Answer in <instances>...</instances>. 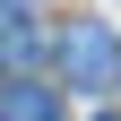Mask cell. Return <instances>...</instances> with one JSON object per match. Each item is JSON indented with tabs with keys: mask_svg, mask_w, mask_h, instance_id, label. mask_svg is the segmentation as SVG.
Masks as SVG:
<instances>
[{
	"mask_svg": "<svg viewBox=\"0 0 121 121\" xmlns=\"http://www.w3.org/2000/svg\"><path fill=\"white\" fill-rule=\"evenodd\" d=\"M112 69H121V43L104 26H69L60 35V78L69 86H112Z\"/></svg>",
	"mask_w": 121,
	"mask_h": 121,
	"instance_id": "6da1fadb",
	"label": "cell"
},
{
	"mask_svg": "<svg viewBox=\"0 0 121 121\" xmlns=\"http://www.w3.org/2000/svg\"><path fill=\"white\" fill-rule=\"evenodd\" d=\"M104 121H121V112H104Z\"/></svg>",
	"mask_w": 121,
	"mask_h": 121,
	"instance_id": "3957f363",
	"label": "cell"
},
{
	"mask_svg": "<svg viewBox=\"0 0 121 121\" xmlns=\"http://www.w3.org/2000/svg\"><path fill=\"white\" fill-rule=\"evenodd\" d=\"M0 121H60V95L35 78H0Z\"/></svg>",
	"mask_w": 121,
	"mask_h": 121,
	"instance_id": "7a4b0ae2",
	"label": "cell"
}]
</instances>
